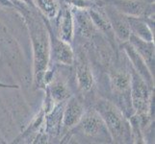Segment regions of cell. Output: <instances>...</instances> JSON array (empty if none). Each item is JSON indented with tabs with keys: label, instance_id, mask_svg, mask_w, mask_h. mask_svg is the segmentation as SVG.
<instances>
[{
	"label": "cell",
	"instance_id": "1",
	"mask_svg": "<svg viewBox=\"0 0 155 144\" xmlns=\"http://www.w3.org/2000/svg\"><path fill=\"white\" fill-rule=\"evenodd\" d=\"M15 9L22 14L27 26L33 48L34 82L37 88H45V77L50 62V37L48 21L38 9L30 7L18 0H13Z\"/></svg>",
	"mask_w": 155,
	"mask_h": 144
},
{
	"label": "cell",
	"instance_id": "2",
	"mask_svg": "<svg viewBox=\"0 0 155 144\" xmlns=\"http://www.w3.org/2000/svg\"><path fill=\"white\" fill-rule=\"evenodd\" d=\"M94 110L100 115L107 128L111 139L116 143H124L131 136L129 122L124 113L109 100H99Z\"/></svg>",
	"mask_w": 155,
	"mask_h": 144
},
{
	"label": "cell",
	"instance_id": "3",
	"mask_svg": "<svg viewBox=\"0 0 155 144\" xmlns=\"http://www.w3.org/2000/svg\"><path fill=\"white\" fill-rule=\"evenodd\" d=\"M130 75L131 83L129 94L132 108L134 109L136 114L142 115H148L149 118L152 120V88L148 86L147 83L133 68Z\"/></svg>",
	"mask_w": 155,
	"mask_h": 144
},
{
	"label": "cell",
	"instance_id": "4",
	"mask_svg": "<svg viewBox=\"0 0 155 144\" xmlns=\"http://www.w3.org/2000/svg\"><path fill=\"white\" fill-rule=\"evenodd\" d=\"M107 4L124 15L145 18L152 14L153 0H108Z\"/></svg>",
	"mask_w": 155,
	"mask_h": 144
},
{
	"label": "cell",
	"instance_id": "5",
	"mask_svg": "<svg viewBox=\"0 0 155 144\" xmlns=\"http://www.w3.org/2000/svg\"><path fill=\"white\" fill-rule=\"evenodd\" d=\"M48 29L50 37V58H52L56 62L64 66L74 65L75 56H74L71 43L61 40L59 37L53 34L49 22Z\"/></svg>",
	"mask_w": 155,
	"mask_h": 144
},
{
	"label": "cell",
	"instance_id": "6",
	"mask_svg": "<svg viewBox=\"0 0 155 144\" xmlns=\"http://www.w3.org/2000/svg\"><path fill=\"white\" fill-rule=\"evenodd\" d=\"M78 125L84 134L91 137H97L102 134L108 133L103 120L95 110L84 113Z\"/></svg>",
	"mask_w": 155,
	"mask_h": 144
},
{
	"label": "cell",
	"instance_id": "7",
	"mask_svg": "<svg viewBox=\"0 0 155 144\" xmlns=\"http://www.w3.org/2000/svg\"><path fill=\"white\" fill-rule=\"evenodd\" d=\"M84 114V108L82 104L75 97H69L65 104L63 111L62 127L65 131H69L74 128L81 120Z\"/></svg>",
	"mask_w": 155,
	"mask_h": 144
},
{
	"label": "cell",
	"instance_id": "8",
	"mask_svg": "<svg viewBox=\"0 0 155 144\" xmlns=\"http://www.w3.org/2000/svg\"><path fill=\"white\" fill-rule=\"evenodd\" d=\"M104 12L110 21L114 34L124 42L127 41L131 35V32L126 22L125 15L120 14L119 11H117L114 7L108 4H106Z\"/></svg>",
	"mask_w": 155,
	"mask_h": 144
},
{
	"label": "cell",
	"instance_id": "9",
	"mask_svg": "<svg viewBox=\"0 0 155 144\" xmlns=\"http://www.w3.org/2000/svg\"><path fill=\"white\" fill-rule=\"evenodd\" d=\"M65 102L56 103L52 108L47 110L45 116V132L47 136L56 137L60 135L62 130L63 111L65 108Z\"/></svg>",
	"mask_w": 155,
	"mask_h": 144
},
{
	"label": "cell",
	"instance_id": "10",
	"mask_svg": "<svg viewBox=\"0 0 155 144\" xmlns=\"http://www.w3.org/2000/svg\"><path fill=\"white\" fill-rule=\"evenodd\" d=\"M124 49L126 53L127 57L129 58V60L132 62V68L140 75L145 81L147 83V85L152 88L154 84L153 74L149 70L148 66H147L146 62L143 61V59L138 54V52L134 49L129 41H124Z\"/></svg>",
	"mask_w": 155,
	"mask_h": 144
},
{
	"label": "cell",
	"instance_id": "11",
	"mask_svg": "<svg viewBox=\"0 0 155 144\" xmlns=\"http://www.w3.org/2000/svg\"><path fill=\"white\" fill-rule=\"evenodd\" d=\"M74 63L79 88L83 91H90L94 86V76L86 57L79 55L77 59H74Z\"/></svg>",
	"mask_w": 155,
	"mask_h": 144
},
{
	"label": "cell",
	"instance_id": "12",
	"mask_svg": "<svg viewBox=\"0 0 155 144\" xmlns=\"http://www.w3.org/2000/svg\"><path fill=\"white\" fill-rule=\"evenodd\" d=\"M128 41L143 59L149 70L154 73V42L142 40L133 34L130 35Z\"/></svg>",
	"mask_w": 155,
	"mask_h": 144
},
{
	"label": "cell",
	"instance_id": "13",
	"mask_svg": "<svg viewBox=\"0 0 155 144\" xmlns=\"http://www.w3.org/2000/svg\"><path fill=\"white\" fill-rule=\"evenodd\" d=\"M74 37V18L68 5H64L59 18V38L71 43Z\"/></svg>",
	"mask_w": 155,
	"mask_h": 144
},
{
	"label": "cell",
	"instance_id": "14",
	"mask_svg": "<svg viewBox=\"0 0 155 144\" xmlns=\"http://www.w3.org/2000/svg\"><path fill=\"white\" fill-rule=\"evenodd\" d=\"M126 22L129 26L131 34L139 37L142 40L147 41H153V33L146 19L138 17H128L125 15Z\"/></svg>",
	"mask_w": 155,
	"mask_h": 144
},
{
	"label": "cell",
	"instance_id": "15",
	"mask_svg": "<svg viewBox=\"0 0 155 144\" xmlns=\"http://www.w3.org/2000/svg\"><path fill=\"white\" fill-rule=\"evenodd\" d=\"M46 93H48L53 103L65 102L71 97V92L67 85L60 80H51L49 84L45 87Z\"/></svg>",
	"mask_w": 155,
	"mask_h": 144
},
{
	"label": "cell",
	"instance_id": "16",
	"mask_svg": "<svg viewBox=\"0 0 155 144\" xmlns=\"http://www.w3.org/2000/svg\"><path fill=\"white\" fill-rule=\"evenodd\" d=\"M87 11L94 25V27H97V29L104 32V33L108 34L110 37L114 35L110 21L108 18H107L104 10H100L98 8H94L93 6H91L90 8L87 9Z\"/></svg>",
	"mask_w": 155,
	"mask_h": 144
},
{
	"label": "cell",
	"instance_id": "17",
	"mask_svg": "<svg viewBox=\"0 0 155 144\" xmlns=\"http://www.w3.org/2000/svg\"><path fill=\"white\" fill-rule=\"evenodd\" d=\"M110 81L116 92L120 94H128L130 90L131 75L124 70H117L111 73Z\"/></svg>",
	"mask_w": 155,
	"mask_h": 144
},
{
	"label": "cell",
	"instance_id": "18",
	"mask_svg": "<svg viewBox=\"0 0 155 144\" xmlns=\"http://www.w3.org/2000/svg\"><path fill=\"white\" fill-rule=\"evenodd\" d=\"M74 25H77L79 33L82 36L88 37L91 36L94 30V25L90 18L87 9L78 8L75 13V21Z\"/></svg>",
	"mask_w": 155,
	"mask_h": 144
},
{
	"label": "cell",
	"instance_id": "19",
	"mask_svg": "<svg viewBox=\"0 0 155 144\" xmlns=\"http://www.w3.org/2000/svg\"><path fill=\"white\" fill-rule=\"evenodd\" d=\"M33 2L39 12L46 18H55L60 12L57 0H33Z\"/></svg>",
	"mask_w": 155,
	"mask_h": 144
},
{
	"label": "cell",
	"instance_id": "20",
	"mask_svg": "<svg viewBox=\"0 0 155 144\" xmlns=\"http://www.w3.org/2000/svg\"><path fill=\"white\" fill-rule=\"evenodd\" d=\"M63 2L72 4L77 8H84V9H88L91 6H93V4H91L88 0H63Z\"/></svg>",
	"mask_w": 155,
	"mask_h": 144
},
{
	"label": "cell",
	"instance_id": "21",
	"mask_svg": "<svg viewBox=\"0 0 155 144\" xmlns=\"http://www.w3.org/2000/svg\"><path fill=\"white\" fill-rule=\"evenodd\" d=\"M0 6L6 8H15L13 0H0Z\"/></svg>",
	"mask_w": 155,
	"mask_h": 144
},
{
	"label": "cell",
	"instance_id": "22",
	"mask_svg": "<svg viewBox=\"0 0 155 144\" xmlns=\"http://www.w3.org/2000/svg\"><path fill=\"white\" fill-rule=\"evenodd\" d=\"M0 88H18V86H17V85L3 84V83L0 82Z\"/></svg>",
	"mask_w": 155,
	"mask_h": 144
},
{
	"label": "cell",
	"instance_id": "23",
	"mask_svg": "<svg viewBox=\"0 0 155 144\" xmlns=\"http://www.w3.org/2000/svg\"><path fill=\"white\" fill-rule=\"evenodd\" d=\"M18 1H21V2H23L24 4L28 5V6H30V7L36 8L35 4H34V2H33V0H18ZM36 9H37V8H36Z\"/></svg>",
	"mask_w": 155,
	"mask_h": 144
}]
</instances>
